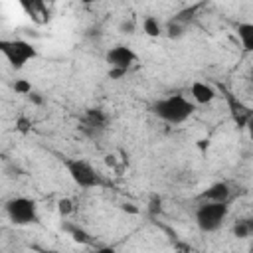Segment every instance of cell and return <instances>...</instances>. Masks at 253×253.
Wrapping results in <instances>:
<instances>
[{
	"instance_id": "5b68a950",
	"label": "cell",
	"mask_w": 253,
	"mask_h": 253,
	"mask_svg": "<svg viewBox=\"0 0 253 253\" xmlns=\"http://www.w3.org/2000/svg\"><path fill=\"white\" fill-rule=\"evenodd\" d=\"M65 168H67V174L69 178L79 186V188H95V186H101V176L99 172L87 162V160H81V158H67L65 162Z\"/></svg>"
},
{
	"instance_id": "ba28073f",
	"label": "cell",
	"mask_w": 253,
	"mask_h": 253,
	"mask_svg": "<svg viewBox=\"0 0 253 253\" xmlns=\"http://www.w3.org/2000/svg\"><path fill=\"white\" fill-rule=\"evenodd\" d=\"M229 196H231V190H229V184L227 182H213L211 186H208L200 194V200L223 204V202H229Z\"/></svg>"
},
{
	"instance_id": "8992f818",
	"label": "cell",
	"mask_w": 253,
	"mask_h": 253,
	"mask_svg": "<svg viewBox=\"0 0 253 253\" xmlns=\"http://www.w3.org/2000/svg\"><path fill=\"white\" fill-rule=\"evenodd\" d=\"M105 59H107V63H109L111 69H123V71H128V67L136 61V53H134L128 45L119 43V45H113V47L107 51Z\"/></svg>"
},
{
	"instance_id": "3957f363",
	"label": "cell",
	"mask_w": 253,
	"mask_h": 253,
	"mask_svg": "<svg viewBox=\"0 0 253 253\" xmlns=\"http://www.w3.org/2000/svg\"><path fill=\"white\" fill-rule=\"evenodd\" d=\"M4 211H6L8 219L14 225H32V223H38V219H40L38 204L32 198H26V196L10 198L4 204Z\"/></svg>"
},
{
	"instance_id": "603a6c76",
	"label": "cell",
	"mask_w": 253,
	"mask_h": 253,
	"mask_svg": "<svg viewBox=\"0 0 253 253\" xmlns=\"http://www.w3.org/2000/svg\"><path fill=\"white\" fill-rule=\"evenodd\" d=\"M42 253H61V251H55V249H45V251H42Z\"/></svg>"
},
{
	"instance_id": "ac0fdd59",
	"label": "cell",
	"mask_w": 253,
	"mask_h": 253,
	"mask_svg": "<svg viewBox=\"0 0 253 253\" xmlns=\"http://www.w3.org/2000/svg\"><path fill=\"white\" fill-rule=\"evenodd\" d=\"M166 32H168V38H180V36H184V24L172 20V22L168 24Z\"/></svg>"
},
{
	"instance_id": "7a4b0ae2",
	"label": "cell",
	"mask_w": 253,
	"mask_h": 253,
	"mask_svg": "<svg viewBox=\"0 0 253 253\" xmlns=\"http://www.w3.org/2000/svg\"><path fill=\"white\" fill-rule=\"evenodd\" d=\"M229 215V204H217V202H204L196 210V225L204 233H213L217 231Z\"/></svg>"
},
{
	"instance_id": "30bf717a",
	"label": "cell",
	"mask_w": 253,
	"mask_h": 253,
	"mask_svg": "<svg viewBox=\"0 0 253 253\" xmlns=\"http://www.w3.org/2000/svg\"><path fill=\"white\" fill-rule=\"evenodd\" d=\"M190 95H192L194 103L208 105V103H211L215 99V89L206 81H194L192 87H190Z\"/></svg>"
},
{
	"instance_id": "277c9868",
	"label": "cell",
	"mask_w": 253,
	"mask_h": 253,
	"mask_svg": "<svg viewBox=\"0 0 253 253\" xmlns=\"http://www.w3.org/2000/svg\"><path fill=\"white\" fill-rule=\"evenodd\" d=\"M0 53L14 69H22L28 61L38 57V49L28 40H0Z\"/></svg>"
},
{
	"instance_id": "9c48e42d",
	"label": "cell",
	"mask_w": 253,
	"mask_h": 253,
	"mask_svg": "<svg viewBox=\"0 0 253 253\" xmlns=\"http://www.w3.org/2000/svg\"><path fill=\"white\" fill-rule=\"evenodd\" d=\"M109 123V117L103 109H89L85 113V130H89V134H99L101 130H105Z\"/></svg>"
},
{
	"instance_id": "4fadbf2b",
	"label": "cell",
	"mask_w": 253,
	"mask_h": 253,
	"mask_svg": "<svg viewBox=\"0 0 253 253\" xmlns=\"http://www.w3.org/2000/svg\"><path fill=\"white\" fill-rule=\"evenodd\" d=\"M227 101H229V107L233 109V111H231V113H233V119L237 121V125H239V126H243V125L249 121V117H251L249 109H247V107H243L239 101H235L229 93H227Z\"/></svg>"
},
{
	"instance_id": "52a82bcc",
	"label": "cell",
	"mask_w": 253,
	"mask_h": 253,
	"mask_svg": "<svg viewBox=\"0 0 253 253\" xmlns=\"http://www.w3.org/2000/svg\"><path fill=\"white\" fill-rule=\"evenodd\" d=\"M20 6L26 12V16H30V20L40 26H43L51 20V8L42 0H22Z\"/></svg>"
},
{
	"instance_id": "8fae6325",
	"label": "cell",
	"mask_w": 253,
	"mask_h": 253,
	"mask_svg": "<svg viewBox=\"0 0 253 253\" xmlns=\"http://www.w3.org/2000/svg\"><path fill=\"white\" fill-rule=\"evenodd\" d=\"M61 229H63L75 243H81V245H91V243H93V235H91L87 229H83L81 225L63 221V223H61Z\"/></svg>"
},
{
	"instance_id": "2e32d148",
	"label": "cell",
	"mask_w": 253,
	"mask_h": 253,
	"mask_svg": "<svg viewBox=\"0 0 253 253\" xmlns=\"http://www.w3.org/2000/svg\"><path fill=\"white\" fill-rule=\"evenodd\" d=\"M57 211H59L61 217L71 215V213H73V202H71L69 198H61V200H57Z\"/></svg>"
},
{
	"instance_id": "e0dca14e",
	"label": "cell",
	"mask_w": 253,
	"mask_h": 253,
	"mask_svg": "<svg viewBox=\"0 0 253 253\" xmlns=\"http://www.w3.org/2000/svg\"><path fill=\"white\" fill-rule=\"evenodd\" d=\"M14 91L18 95H30L34 89H32V83L28 79H16L14 81Z\"/></svg>"
},
{
	"instance_id": "7c38bea8",
	"label": "cell",
	"mask_w": 253,
	"mask_h": 253,
	"mask_svg": "<svg viewBox=\"0 0 253 253\" xmlns=\"http://www.w3.org/2000/svg\"><path fill=\"white\" fill-rule=\"evenodd\" d=\"M237 38L243 45L245 51H251L253 49V24L249 22H243L237 26Z\"/></svg>"
},
{
	"instance_id": "ffe728a7",
	"label": "cell",
	"mask_w": 253,
	"mask_h": 253,
	"mask_svg": "<svg viewBox=\"0 0 253 253\" xmlns=\"http://www.w3.org/2000/svg\"><path fill=\"white\" fill-rule=\"evenodd\" d=\"M89 253H117V251H115V247H109V245H101V247H95V249H91Z\"/></svg>"
},
{
	"instance_id": "d6986e66",
	"label": "cell",
	"mask_w": 253,
	"mask_h": 253,
	"mask_svg": "<svg viewBox=\"0 0 253 253\" xmlns=\"http://www.w3.org/2000/svg\"><path fill=\"white\" fill-rule=\"evenodd\" d=\"M30 128H32V121H30L28 117H18V119H16V130H18V132L28 134Z\"/></svg>"
},
{
	"instance_id": "6da1fadb",
	"label": "cell",
	"mask_w": 253,
	"mask_h": 253,
	"mask_svg": "<svg viewBox=\"0 0 253 253\" xmlns=\"http://www.w3.org/2000/svg\"><path fill=\"white\" fill-rule=\"evenodd\" d=\"M154 115L168 123V125H182L184 121H188L194 111H196V105L186 99L184 95H168L164 99H158L152 107Z\"/></svg>"
},
{
	"instance_id": "9a60e30c",
	"label": "cell",
	"mask_w": 253,
	"mask_h": 253,
	"mask_svg": "<svg viewBox=\"0 0 253 253\" xmlns=\"http://www.w3.org/2000/svg\"><path fill=\"white\" fill-rule=\"evenodd\" d=\"M251 233H253V225L249 219H239L233 223V235L237 239H247V237H251Z\"/></svg>"
},
{
	"instance_id": "5bb4252c",
	"label": "cell",
	"mask_w": 253,
	"mask_h": 253,
	"mask_svg": "<svg viewBox=\"0 0 253 253\" xmlns=\"http://www.w3.org/2000/svg\"><path fill=\"white\" fill-rule=\"evenodd\" d=\"M142 32L148 36V38H158L162 34V26L158 22V18L154 16H146L144 22H142Z\"/></svg>"
},
{
	"instance_id": "44dd1931",
	"label": "cell",
	"mask_w": 253,
	"mask_h": 253,
	"mask_svg": "<svg viewBox=\"0 0 253 253\" xmlns=\"http://www.w3.org/2000/svg\"><path fill=\"white\" fill-rule=\"evenodd\" d=\"M123 75H126V71H123V69H109V77L111 79H119Z\"/></svg>"
},
{
	"instance_id": "7402d4cb",
	"label": "cell",
	"mask_w": 253,
	"mask_h": 253,
	"mask_svg": "<svg viewBox=\"0 0 253 253\" xmlns=\"http://www.w3.org/2000/svg\"><path fill=\"white\" fill-rule=\"evenodd\" d=\"M28 97H30V101H32V103H36V105H42V103H43V101H42V97H40L38 93H34V91H32Z\"/></svg>"
}]
</instances>
